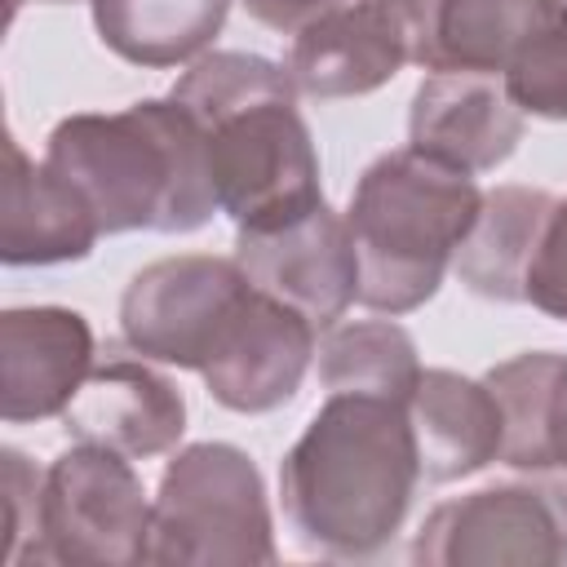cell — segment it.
<instances>
[{
  "label": "cell",
  "instance_id": "obj_14",
  "mask_svg": "<svg viewBox=\"0 0 567 567\" xmlns=\"http://www.w3.org/2000/svg\"><path fill=\"white\" fill-rule=\"evenodd\" d=\"M408 62L425 71L505 75L549 0H381Z\"/></svg>",
  "mask_w": 567,
  "mask_h": 567
},
{
  "label": "cell",
  "instance_id": "obj_6",
  "mask_svg": "<svg viewBox=\"0 0 567 567\" xmlns=\"http://www.w3.org/2000/svg\"><path fill=\"white\" fill-rule=\"evenodd\" d=\"M151 496L128 456L71 443L58 452L40 483V527L22 563L62 567H133L146 563Z\"/></svg>",
  "mask_w": 567,
  "mask_h": 567
},
{
  "label": "cell",
  "instance_id": "obj_9",
  "mask_svg": "<svg viewBox=\"0 0 567 567\" xmlns=\"http://www.w3.org/2000/svg\"><path fill=\"white\" fill-rule=\"evenodd\" d=\"M235 261L257 292L306 315L319 332H328L359 292V257L350 244V226L328 204L279 226L239 230Z\"/></svg>",
  "mask_w": 567,
  "mask_h": 567
},
{
  "label": "cell",
  "instance_id": "obj_18",
  "mask_svg": "<svg viewBox=\"0 0 567 567\" xmlns=\"http://www.w3.org/2000/svg\"><path fill=\"white\" fill-rule=\"evenodd\" d=\"M501 403V461L523 474H567V354L527 350L483 377Z\"/></svg>",
  "mask_w": 567,
  "mask_h": 567
},
{
  "label": "cell",
  "instance_id": "obj_24",
  "mask_svg": "<svg viewBox=\"0 0 567 567\" xmlns=\"http://www.w3.org/2000/svg\"><path fill=\"white\" fill-rule=\"evenodd\" d=\"M40 483L44 474L18 452H0V492H4V540H0V563H22V554L35 540L40 527Z\"/></svg>",
  "mask_w": 567,
  "mask_h": 567
},
{
  "label": "cell",
  "instance_id": "obj_11",
  "mask_svg": "<svg viewBox=\"0 0 567 567\" xmlns=\"http://www.w3.org/2000/svg\"><path fill=\"white\" fill-rule=\"evenodd\" d=\"M523 142V111L505 89V75L430 71L408 111V146L456 168L492 173Z\"/></svg>",
  "mask_w": 567,
  "mask_h": 567
},
{
  "label": "cell",
  "instance_id": "obj_10",
  "mask_svg": "<svg viewBox=\"0 0 567 567\" xmlns=\"http://www.w3.org/2000/svg\"><path fill=\"white\" fill-rule=\"evenodd\" d=\"M315 332L319 328L306 315L252 288L235 310V319L226 323L199 377L208 394L230 412L244 416L275 412L301 390L306 368L315 359Z\"/></svg>",
  "mask_w": 567,
  "mask_h": 567
},
{
  "label": "cell",
  "instance_id": "obj_19",
  "mask_svg": "<svg viewBox=\"0 0 567 567\" xmlns=\"http://www.w3.org/2000/svg\"><path fill=\"white\" fill-rule=\"evenodd\" d=\"M554 195L532 186H496L483 195V208L461 239L452 266L461 284L487 301H523L527 261L536 248V235L545 226Z\"/></svg>",
  "mask_w": 567,
  "mask_h": 567
},
{
  "label": "cell",
  "instance_id": "obj_8",
  "mask_svg": "<svg viewBox=\"0 0 567 567\" xmlns=\"http://www.w3.org/2000/svg\"><path fill=\"white\" fill-rule=\"evenodd\" d=\"M252 292L235 257L182 252L142 266L120 297L124 346L142 359L199 372Z\"/></svg>",
  "mask_w": 567,
  "mask_h": 567
},
{
  "label": "cell",
  "instance_id": "obj_20",
  "mask_svg": "<svg viewBox=\"0 0 567 567\" xmlns=\"http://www.w3.org/2000/svg\"><path fill=\"white\" fill-rule=\"evenodd\" d=\"M230 0H93L97 40L133 66L195 62L226 27Z\"/></svg>",
  "mask_w": 567,
  "mask_h": 567
},
{
  "label": "cell",
  "instance_id": "obj_21",
  "mask_svg": "<svg viewBox=\"0 0 567 567\" xmlns=\"http://www.w3.org/2000/svg\"><path fill=\"white\" fill-rule=\"evenodd\" d=\"M319 381L328 394H381L408 403L421 381L412 337L390 319L332 323L319 341Z\"/></svg>",
  "mask_w": 567,
  "mask_h": 567
},
{
  "label": "cell",
  "instance_id": "obj_7",
  "mask_svg": "<svg viewBox=\"0 0 567 567\" xmlns=\"http://www.w3.org/2000/svg\"><path fill=\"white\" fill-rule=\"evenodd\" d=\"M412 563L421 567H558L567 563V474L496 483L425 514Z\"/></svg>",
  "mask_w": 567,
  "mask_h": 567
},
{
  "label": "cell",
  "instance_id": "obj_4",
  "mask_svg": "<svg viewBox=\"0 0 567 567\" xmlns=\"http://www.w3.org/2000/svg\"><path fill=\"white\" fill-rule=\"evenodd\" d=\"M478 208L483 190L470 173H456L412 146L372 159L346 208L359 257L354 301L390 319L425 306L439 292Z\"/></svg>",
  "mask_w": 567,
  "mask_h": 567
},
{
  "label": "cell",
  "instance_id": "obj_26",
  "mask_svg": "<svg viewBox=\"0 0 567 567\" xmlns=\"http://www.w3.org/2000/svg\"><path fill=\"white\" fill-rule=\"evenodd\" d=\"M22 4H71V0H9V22L18 18V9H22Z\"/></svg>",
  "mask_w": 567,
  "mask_h": 567
},
{
  "label": "cell",
  "instance_id": "obj_16",
  "mask_svg": "<svg viewBox=\"0 0 567 567\" xmlns=\"http://www.w3.org/2000/svg\"><path fill=\"white\" fill-rule=\"evenodd\" d=\"M102 239L84 199L22 142L4 137V186H0V261L4 266H58L80 261Z\"/></svg>",
  "mask_w": 567,
  "mask_h": 567
},
{
  "label": "cell",
  "instance_id": "obj_2",
  "mask_svg": "<svg viewBox=\"0 0 567 567\" xmlns=\"http://www.w3.org/2000/svg\"><path fill=\"white\" fill-rule=\"evenodd\" d=\"M168 97L204 128L208 182L235 230L279 226L323 204L319 155L288 66L239 49L199 53Z\"/></svg>",
  "mask_w": 567,
  "mask_h": 567
},
{
  "label": "cell",
  "instance_id": "obj_15",
  "mask_svg": "<svg viewBox=\"0 0 567 567\" xmlns=\"http://www.w3.org/2000/svg\"><path fill=\"white\" fill-rule=\"evenodd\" d=\"M408 49L381 0H337L288 49V75L310 97H363L399 75Z\"/></svg>",
  "mask_w": 567,
  "mask_h": 567
},
{
  "label": "cell",
  "instance_id": "obj_3",
  "mask_svg": "<svg viewBox=\"0 0 567 567\" xmlns=\"http://www.w3.org/2000/svg\"><path fill=\"white\" fill-rule=\"evenodd\" d=\"M44 164L84 199L102 235L199 230L217 208L204 128L177 97L80 111L53 124Z\"/></svg>",
  "mask_w": 567,
  "mask_h": 567
},
{
  "label": "cell",
  "instance_id": "obj_5",
  "mask_svg": "<svg viewBox=\"0 0 567 567\" xmlns=\"http://www.w3.org/2000/svg\"><path fill=\"white\" fill-rule=\"evenodd\" d=\"M146 563L159 567H266L275 523L261 470L230 443L182 447L151 501Z\"/></svg>",
  "mask_w": 567,
  "mask_h": 567
},
{
  "label": "cell",
  "instance_id": "obj_23",
  "mask_svg": "<svg viewBox=\"0 0 567 567\" xmlns=\"http://www.w3.org/2000/svg\"><path fill=\"white\" fill-rule=\"evenodd\" d=\"M523 301H532L540 315L567 323V195L554 199L545 213V226H540L532 261H527Z\"/></svg>",
  "mask_w": 567,
  "mask_h": 567
},
{
  "label": "cell",
  "instance_id": "obj_25",
  "mask_svg": "<svg viewBox=\"0 0 567 567\" xmlns=\"http://www.w3.org/2000/svg\"><path fill=\"white\" fill-rule=\"evenodd\" d=\"M332 4L337 0H244V9L270 31H301L310 18H319Z\"/></svg>",
  "mask_w": 567,
  "mask_h": 567
},
{
  "label": "cell",
  "instance_id": "obj_13",
  "mask_svg": "<svg viewBox=\"0 0 567 567\" xmlns=\"http://www.w3.org/2000/svg\"><path fill=\"white\" fill-rule=\"evenodd\" d=\"M93 328L66 306H13L0 315V416L49 421L71 408L93 372Z\"/></svg>",
  "mask_w": 567,
  "mask_h": 567
},
{
  "label": "cell",
  "instance_id": "obj_12",
  "mask_svg": "<svg viewBox=\"0 0 567 567\" xmlns=\"http://www.w3.org/2000/svg\"><path fill=\"white\" fill-rule=\"evenodd\" d=\"M66 434L80 443L111 447L128 461L164 456L186 434V399L182 390L155 368V359L106 354L84 377L80 394L62 412Z\"/></svg>",
  "mask_w": 567,
  "mask_h": 567
},
{
  "label": "cell",
  "instance_id": "obj_22",
  "mask_svg": "<svg viewBox=\"0 0 567 567\" xmlns=\"http://www.w3.org/2000/svg\"><path fill=\"white\" fill-rule=\"evenodd\" d=\"M505 89L523 115L567 120V0H549L540 27L509 62Z\"/></svg>",
  "mask_w": 567,
  "mask_h": 567
},
{
  "label": "cell",
  "instance_id": "obj_17",
  "mask_svg": "<svg viewBox=\"0 0 567 567\" xmlns=\"http://www.w3.org/2000/svg\"><path fill=\"white\" fill-rule=\"evenodd\" d=\"M408 421L416 434L421 478L430 483H456L501 461L505 416L487 381H470L452 368H421Z\"/></svg>",
  "mask_w": 567,
  "mask_h": 567
},
{
  "label": "cell",
  "instance_id": "obj_1",
  "mask_svg": "<svg viewBox=\"0 0 567 567\" xmlns=\"http://www.w3.org/2000/svg\"><path fill=\"white\" fill-rule=\"evenodd\" d=\"M421 483L408 403L381 394H328L279 465L292 532L337 558H368L403 527Z\"/></svg>",
  "mask_w": 567,
  "mask_h": 567
}]
</instances>
